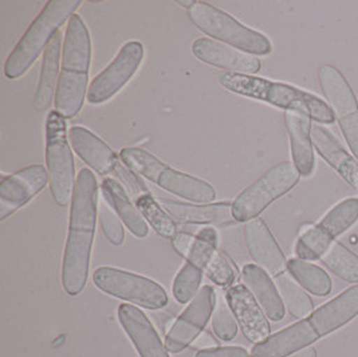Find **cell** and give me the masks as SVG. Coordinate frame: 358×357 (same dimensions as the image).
I'll list each match as a JSON object with an SVG mask.
<instances>
[{"label": "cell", "instance_id": "8fae6325", "mask_svg": "<svg viewBox=\"0 0 358 357\" xmlns=\"http://www.w3.org/2000/svg\"><path fill=\"white\" fill-rule=\"evenodd\" d=\"M318 80L346 144L358 160V102L356 94L336 66H321L318 70Z\"/></svg>", "mask_w": 358, "mask_h": 357}, {"label": "cell", "instance_id": "8d00e7d4", "mask_svg": "<svg viewBox=\"0 0 358 357\" xmlns=\"http://www.w3.org/2000/svg\"><path fill=\"white\" fill-rule=\"evenodd\" d=\"M195 357H251L243 346H220L199 351Z\"/></svg>", "mask_w": 358, "mask_h": 357}, {"label": "cell", "instance_id": "2e32d148", "mask_svg": "<svg viewBox=\"0 0 358 357\" xmlns=\"http://www.w3.org/2000/svg\"><path fill=\"white\" fill-rule=\"evenodd\" d=\"M320 339H322L320 329L309 316L258 342L252 348L251 357L292 356L295 352L309 348Z\"/></svg>", "mask_w": 358, "mask_h": 357}, {"label": "cell", "instance_id": "3957f363", "mask_svg": "<svg viewBox=\"0 0 358 357\" xmlns=\"http://www.w3.org/2000/svg\"><path fill=\"white\" fill-rule=\"evenodd\" d=\"M219 83L231 93L267 102L286 112L305 114L315 122L333 124L336 120L327 102L293 85L228 71L219 74Z\"/></svg>", "mask_w": 358, "mask_h": 357}, {"label": "cell", "instance_id": "f35d334b", "mask_svg": "<svg viewBox=\"0 0 358 357\" xmlns=\"http://www.w3.org/2000/svg\"><path fill=\"white\" fill-rule=\"evenodd\" d=\"M293 357H317V351H315V348H310L309 346V348H306V349L298 352V354Z\"/></svg>", "mask_w": 358, "mask_h": 357}, {"label": "cell", "instance_id": "484cf974", "mask_svg": "<svg viewBox=\"0 0 358 357\" xmlns=\"http://www.w3.org/2000/svg\"><path fill=\"white\" fill-rule=\"evenodd\" d=\"M232 203L188 204L175 200H163L162 207L172 219L185 225H224L231 220Z\"/></svg>", "mask_w": 358, "mask_h": 357}, {"label": "cell", "instance_id": "7c38bea8", "mask_svg": "<svg viewBox=\"0 0 358 357\" xmlns=\"http://www.w3.org/2000/svg\"><path fill=\"white\" fill-rule=\"evenodd\" d=\"M358 220V199L342 200L315 226L306 230L295 244L299 260H321L333 241Z\"/></svg>", "mask_w": 358, "mask_h": 357}, {"label": "cell", "instance_id": "ffe728a7", "mask_svg": "<svg viewBox=\"0 0 358 357\" xmlns=\"http://www.w3.org/2000/svg\"><path fill=\"white\" fill-rule=\"evenodd\" d=\"M118 320L140 357H169L157 330L143 310L122 304L118 308Z\"/></svg>", "mask_w": 358, "mask_h": 357}, {"label": "cell", "instance_id": "ab89813d", "mask_svg": "<svg viewBox=\"0 0 358 357\" xmlns=\"http://www.w3.org/2000/svg\"><path fill=\"white\" fill-rule=\"evenodd\" d=\"M178 3H179L180 6H182V7L188 8V10L195 4V1H192V0L191 1H178Z\"/></svg>", "mask_w": 358, "mask_h": 357}, {"label": "cell", "instance_id": "7402d4cb", "mask_svg": "<svg viewBox=\"0 0 358 357\" xmlns=\"http://www.w3.org/2000/svg\"><path fill=\"white\" fill-rule=\"evenodd\" d=\"M310 316L322 337L349 324L358 316V285L343 290L336 298L315 309Z\"/></svg>", "mask_w": 358, "mask_h": 357}, {"label": "cell", "instance_id": "e0dca14e", "mask_svg": "<svg viewBox=\"0 0 358 357\" xmlns=\"http://www.w3.org/2000/svg\"><path fill=\"white\" fill-rule=\"evenodd\" d=\"M192 52L199 61L226 69L228 73L254 76L261 70L262 64L258 57L210 38L196 39L192 43Z\"/></svg>", "mask_w": 358, "mask_h": 357}, {"label": "cell", "instance_id": "6da1fadb", "mask_svg": "<svg viewBox=\"0 0 358 357\" xmlns=\"http://www.w3.org/2000/svg\"><path fill=\"white\" fill-rule=\"evenodd\" d=\"M98 202L97 178L89 168H82L71 199L69 235L62 262V286L71 297L78 295L87 282Z\"/></svg>", "mask_w": 358, "mask_h": 357}, {"label": "cell", "instance_id": "603a6c76", "mask_svg": "<svg viewBox=\"0 0 358 357\" xmlns=\"http://www.w3.org/2000/svg\"><path fill=\"white\" fill-rule=\"evenodd\" d=\"M285 124L290 137L293 164L301 176L309 178L315 168L311 120L305 114L285 112Z\"/></svg>", "mask_w": 358, "mask_h": 357}, {"label": "cell", "instance_id": "9a60e30c", "mask_svg": "<svg viewBox=\"0 0 358 357\" xmlns=\"http://www.w3.org/2000/svg\"><path fill=\"white\" fill-rule=\"evenodd\" d=\"M50 183L49 172L41 164H34L0 181V219L26 206Z\"/></svg>", "mask_w": 358, "mask_h": 357}, {"label": "cell", "instance_id": "4316f807", "mask_svg": "<svg viewBox=\"0 0 358 357\" xmlns=\"http://www.w3.org/2000/svg\"><path fill=\"white\" fill-rule=\"evenodd\" d=\"M102 197L112 206L114 211L118 214L125 226L129 228L131 234L137 238H145L149 234L147 222L141 212L133 204L124 186L115 178H105L101 186Z\"/></svg>", "mask_w": 358, "mask_h": 357}, {"label": "cell", "instance_id": "d6986e66", "mask_svg": "<svg viewBox=\"0 0 358 357\" xmlns=\"http://www.w3.org/2000/svg\"><path fill=\"white\" fill-rule=\"evenodd\" d=\"M245 238L251 258L270 276H280L287 270V260L267 225L255 218L247 222Z\"/></svg>", "mask_w": 358, "mask_h": 357}, {"label": "cell", "instance_id": "44dd1931", "mask_svg": "<svg viewBox=\"0 0 358 357\" xmlns=\"http://www.w3.org/2000/svg\"><path fill=\"white\" fill-rule=\"evenodd\" d=\"M311 140L318 155L358 194V160L324 127L311 128Z\"/></svg>", "mask_w": 358, "mask_h": 357}, {"label": "cell", "instance_id": "f1b7e54d", "mask_svg": "<svg viewBox=\"0 0 358 357\" xmlns=\"http://www.w3.org/2000/svg\"><path fill=\"white\" fill-rule=\"evenodd\" d=\"M287 270L294 279L310 294L325 297L331 292L333 284L329 274L320 266L308 260L293 258L287 260Z\"/></svg>", "mask_w": 358, "mask_h": 357}, {"label": "cell", "instance_id": "4fadbf2b", "mask_svg": "<svg viewBox=\"0 0 358 357\" xmlns=\"http://www.w3.org/2000/svg\"><path fill=\"white\" fill-rule=\"evenodd\" d=\"M144 46L137 41L125 43L112 64L92 81L87 92V102L101 105L112 98L128 83L144 61Z\"/></svg>", "mask_w": 358, "mask_h": 357}, {"label": "cell", "instance_id": "5bb4252c", "mask_svg": "<svg viewBox=\"0 0 358 357\" xmlns=\"http://www.w3.org/2000/svg\"><path fill=\"white\" fill-rule=\"evenodd\" d=\"M216 294L217 293L210 285L199 290L165 337V348L169 352L179 354L192 345L200 333H203V329L212 317Z\"/></svg>", "mask_w": 358, "mask_h": 357}, {"label": "cell", "instance_id": "ac0fdd59", "mask_svg": "<svg viewBox=\"0 0 358 357\" xmlns=\"http://www.w3.org/2000/svg\"><path fill=\"white\" fill-rule=\"evenodd\" d=\"M226 297L228 305L232 309L247 340L258 344L270 336L271 326L268 324L267 316L245 285L231 286L226 293Z\"/></svg>", "mask_w": 358, "mask_h": 357}, {"label": "cell", "instance_id": "52a82bcc", "mask_svg": "<svg viewBox=\"0 0 358 357\" xmlns=\"http://www.w3.org/2000/svg\"><path fill=\"white\" fill-rule=\"evenodd\" d=\"M46 165L52 197L65 207L73 199L77 180L67 122L57 111L50 112L46 120Z\"/></svg>", "mask_w": 358, "mask_h": 357}, {"label": "cell", "instance_id": "d4e9b609", "mask_svg": "<svg viewBox=\"0 0 358 357\" xmlns=\"http://www.w3.org/2000/svg\"><path fill=\"white\" fill-rule=\"evenodd\" d=\"M62 48V34L58 33L51 41L43 55L42 70L34 97V109L36 112L48 111L50 105L52 104L54 96L57 94V88L61 74Z\"/></svg>", "mask_w": 358, "mask_h": 357}, {"label": "cell", "instance_id": "7a4b0ae2", "mask_svg": "<svg viewBox=\"0 0 358 357\" xmlns=\"http://www.w3.org/2000/svg\"><path fill=\"white\" fill-rule=\"evenodd\" d=\"M92 64L90 33L81 17L74 14L66 29L62 48L61 74L55 94V111L62 117L73 118L81 112L87 97V83Z\"/></svg>", "mask_w": 358, "mask_h": 357}, {"label": "cell", "instance_id": "5b68a950", "mask_svg": "<svg viewBox=\"0 0 358 357\" xmlns=\"http://www.w3.org/2000/svg\"><path fill=\"white\" fill-rule=\"evenodd\" d=\"M120 159L133 172L173 195L197 204H210L216 197V191L210 183L171 168L145 149L125 148L121 150Z\"/></svg>", "mask_w": 358, "mask_h": 357}, {"label": "cell", "instance_id": "277c9868", "mask_svg": "<svg viewBox=\"0 0 358 357\" xmlns=\"http://www.w3.org/2000/svg\"><path fill=\"white\" fill-rule=\"evenodd\" d=\"M81 0H50L27 31L20 38L4 65V76L17 80L24 76L43 50L49 48L54 36L66 20L80 8Z\"/></svg>", "mask_w": 358, "mask_h": 357}, {"label": "cell", "instance_id": "74e56055", "mask_svg": "<svg viewBox=\"0 0 358 357\" xmlns=\"http://www.w3.org/2000/svg\"><path fill=\"white\" fill-rule=\"evenodd\" d=\"M192 346L201 349V351H207V349H213L217 346V340L212 336L208 332H203L200 333V336L192 342Z\"/></svg>", "mask_w": 358, "mask_h": 357}, {"label": "cell", "instance_id": "30bf717a", "mask_svg": "<svg viewBox=\"0 0 358 357\" xmlns=\"http://www.w3.org/2000/svg\"><path fill=\"white\" fill-rule=\"evenodd\" d=\"M93 282L101 292L143 308L157 310L168 304V294L156 281L121 269L98 267Z\"/></svg>", "mask_w": 358, "mask_h": 357}, {"label": "cell", "instance_id": "e575fe53", "mask_svg": "<svg viewBox=\"0 0 358 357\" xmlns=\"http://www.w3.org/2000/svg\"><path fill=\"white\" fill-rule=\"evenodd\" d=\"M98 218L106 239L114 246H121L124 244L125 231L122 226V220L103 197L99 199L98 202Z\"/></svg>", "mask_w": 358, "mask_h": 357}, {"label": "cell", "instance_id": "83f0119b", "mask_svg": "<svg viewBox=\"0 0 358 357\" xmlns=\"http://www.w3.org/2000/svg\"><path fill=\"white\" fill-rule=\"evenodd\" d=\"M172 244L188 263L204 270L217 250V232L212 227L200 230L196 237L187 232H178L172 238Z\"/></svg>", "mask_w": 358, "mask_h": 357}, {"label": "cell", "instance_id": "9c48e42d", "mask_svg": "<svg viewBox=\"0 0 358 357\" xmlns=\"http://www.w3.org/2000/svg\"><path fill=\"white\" fill-rule=\"evenodd\" d=\"M69 140L82 162H86L102 176L115 178L129 195L137 199L149 194L147 186L140 178H136L128 168H125L118 160L113 149L92 130L83 127H73L69 130Z\"/></svg>", "mask_w": 358, "mask_h": 357}, {"label": "cell", "instance_id": "cb8c5ba5", "mask_svg": "<svg viewBox=\"0 0 358 357\" xmlns=\"http://www.w3.org/2000/svg\"><path fill=\"white\" fill-rule=\"evenodd\" d=\"M242 279L245 288L252 293L255 300L263 309L267 318L280 321L285 317V304L278 292L275 282L258 265H245L242 272Z\"/></svg>", "mask_w": 358, "mask_h": 357}, {"label": "cell", "instance_id": "ba28073f", "mask_svg": "<svg viewBox=\"0 0 358 357\" xmlns=\"http://www.w3.org/2000/svg\"><path fill=\"white\" fill-rule=\"evenodd\" d=\"M301 174L293 162H282L264 172L261 178L232 202V218L250 222L264 211L273 202L290 192L298 184Z\"/></svg>", "mask_w": 358, "mask_h": 357}, {"label": "cell", "instance_id": "1f68e13d", "mask_svg": "<svg viewBox=\"0 0 358 357\" xmlns=\"http://www.w3.org/2000/svg\"><path fill=\"white\" fill-rule=\"evenodd\" d=\"M136 207L159 235L165 238H173L178 234V228L172 216L164 210L162 204H159L150 194L137 197Z\"/></svg>", "mask_w": 358, "mask_h": 357}, {"label": "cell", "instance_id": "f546056e", "mask_svg": "<svg viewBox=\"0 0 358 357\" xmlns=\"http://www.w3.org/2000/svg\"><path fill=\"white\" fill-rule=\"evenodd\" d=\"M278 292L282 297L285 307L295 318H306L314 312V304L309 294L287 272L274 278Z\"/></svg>", "mask_w": 358, "mask_h": 357}, {"label": "cell", "instance_id": "8992f818", "mask_svg": "<svg viewBox=\"0 0 358 357\" xmlns=\"http://www.w3.org/2000/svg\"><path fill=\"white\" fill-rule=\"evenodd\" d=\"M188 17L201 33L212 36L217 42L255 57L268 55L273 51V45L264 34L247 27L210 3L195 1L188 10Z\"/></svg>", "mask_w": 358, "mask_h": 357}, {"label": "cell", "instance_id": "d6a6232c", "mask_svg": "<svg viewBox=\"0 0 358 357\" xmlns=\"http://www.w3.org/2000/svg\"><path fill=\"white\" fill-rule=\"evenodd\" d=\"M238 321L228 305L224 293L216 294V304L212 313V329L215 335L222 341H231L238 333Z\"/></svg>", "mask_w": 358, "mask_h": 357}, {"label": "cell", "instance_id": "d590c367", "mask_svg": "<svg viewBox=\"0 0 358 357\" xmlns=\"http://www.w3.org/2000/svg\"><path fill=\"white\" fill-rule=\"evenodd\" d=\"M204 273L213 284L219 286H231L236 279L235 267L219 250H216L213 254L211 262L204 269Z\"/></svg>", "mask_w": 358, "mask_h": 357}, {"label": "cell", "instance_id": "836d02e7", "mask_svg": "<svg viewBox=\"0 0 358 357\" xmlns=\"http://www.w3.org/2000/svg\"><path fill=\"white\" fill-rule=\"evenodd\" d=\"M203 278V270L191 263H185L180 269L173 282V295L180 304L191 302L199 293V288Z\"/></svg>", "mask_w": 358, "mask_h": 357}, {"label": "cell", "instance_id": "4dcf8cb0", "mask_svg": "<svg viewBox=\"0 0 358 357\" xmlns=\"http://www.w3.org/2000/svg\"><path fill=\"white\" fill-rule=\"evenodd\" d=\"M321 260L342 281L358 284V255L338 242H333Z\"/></svg>", "mask_w": 358, "mask_h": 357}]
</instances>
